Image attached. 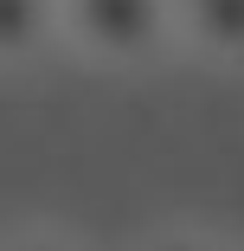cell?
Listing matches in <instances>:
<instances>
[{
	"label": "cell",
	"instance_id": "cell-1",
	"mask_svg": "<svg viewBox=\"0 0 244 251\" xmlns=\"http://www.w3.org/2000/svg\"><path fill=\"white\" fill-rule=\"evenodd\" d=\"M58 32L96 65H148L174 45V0H58Z\"/></svg>",
	"mask_w": 244,
	"mask_h": 251
},
{
	"label": "cell",
	"instance_id": "cell-2",
	"mask_svg": "<svg viewBox=\"0 0 244 251\" xmlns=\"http://www.w3.org/2000/svg\"><path fill=\"white\" fill-rule=\"evenodd\" d=\"M174 39L212 65H244V0H174Z\"/></svg>",
	"mask_w": 244,
	"mask_h": 251
},
{
	"label": "cell",
	"instance_id": "cell-3",
	"mask_svg": "<svg viewBox=\"0 0 244 251\" xmlns=\"http://www.w3.org/2000/svg\"><path fill=\"white\" fill-rule=\"evenodd\" d=\"M45 45H65L58 0H0V65H32Z\"/></svg>",
	"mask_w": 244,
	"mask_h": 251
},
{
	"label": "cell",
	"instance_id": "cell-4",
	"mask_svg": "<svg viewBox=\"0 0 244 251\" xmlns=\"http://www.w3.org/2000/svg\"><path fill=\"white\" fill-rule=\"evenodd\" d=\"M135 251H225L212 232H155V238H141Z\"/></svg>",
	"mask_w": 244,
	"mask_h": 251
},
{
	"label": "cell",
	"instance_id": "cell-5",
	"mask_svg": "<svg viewBox=\"0 0 244 251\" xmlns=\"http://www.w3.org/2000/svg\"><path fill=\"white\" fill-rule=\"evenodd\" d=\"M0 251H84V245L65 232H13V238H0Z\"/></svg>",
	"mask_w": 244,
	"mask_h": 251
}]
</instances>
